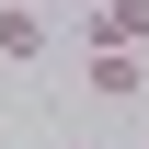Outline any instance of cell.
<instances>
[{
    "mask_svg": "<svg viewBox=\"0 0 149 149\" xmlns=\"http://www.w3.org/2000/svg\"><path fill=\"white\" fill-rule=\"evenodd\" d=\"M57 12H92V0H57Z\"/></svg>",
    "mask_w": 149,
    "mask_h": 149,
    "instance_id": "277c9868",
    "label": "cell"
},
{
    "mask_svg": "<svg viewBox=\"0 0 149 149\" xmlns=\"http://www.w3.org/2000/svg\"><path fill=\"white\" fill-rule=\"evenodd\" d=\"M69 149H92V138H69Z\"/></svg>",
    "mask_w": 149,
    "mask_h": 149,
    "instance_id": "5b68a950",
    "label": "cell"
},
{
    "mask_svg": "<svg viewBox=\"0 0 149 149\" xmlns=\"http://www.w3.org/2000/svg\"><path fill=\"white\" fill-rule=\"evenodd\" d=\"M80 80H92V103H138L149 92V57H80Z\"/></svg>",
    "mask_w": 149,
    "mask_h": 149,
    "instance_id": "3957f363",
    "label": "cell"
},
{
    "mask_svg": "<svg viewBox=\"0 0 149 149\" xmlns=\"http://www.w3.org/2000/svg\"><path fill=\"white\" fill-rule=\"evenodd\" d=\"M57 35H46V0H0V57H12V69H35Z\"/></svg>",
    "mask_w": 149,
    "mask_h": 149,
    "instance_id": "7a4b0ae2",
    "label": "cell"
},
{
    "mask_svg": "<svg viewBox=\"0 0 149 149\" xmlns=\"http://www.w3.org/2000/svg\"><path fill=\"white\" fill-rule=\"evenodd\" d=\"M80 57H149V0H92L80 12Z\"/></svg>",
    "mask_w": 149,
    "mask_h": 149,
    "instance_id": "6da1fadb",
    "label": "cell"
}]
</instances>
